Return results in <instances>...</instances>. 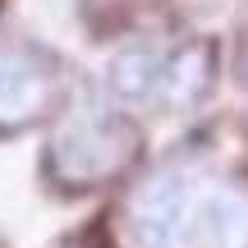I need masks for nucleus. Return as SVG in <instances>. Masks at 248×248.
Returning a JSON list of instances; mask_svg holds the SVG:
<instances>
[{
	"label": "nucleus",
	"mask_w": 248,
	"mask_h": 248,
	"mask_svg": "<svg viewBox=\"0 0 248 248\" xmlns=\"http://www.w3.org/2000/svg\"><path fill=\"white\" fill-rule=\"evenodd\" d=\"M133 161V129L110 110L83 106L51 138L46 175L60 188H97Z\"/></svg>",
	"instance_id": "obj_1"
},
{
	"label": "nucleus",
	"mask_w": 248,
	"mask_h": 248,
	"mask_svg": "<svg viewBox=\"0 0 248 248\" xmlns=\"http://www.w3.org/2000/svg\"><path fill=\"white\" fill-rule=\"evenodd\" d=\"M64 97L60 60L42 46H0V133H23L46 120Z\"/></svg>",
	"instance_id": "obj_2"
},
{
	"label": "nucleus",
	"mask_w": 248,
	"mask_h": 248,
	"mask_svg": "<svg viewBox=\"0 0 248 248\" xmlns=\"http://www.w3.org/2000/svg\"><path fill=\"white\" fill-rule=\"evenodd\" d=\"M161 64L166 55L152 51V46H129L110 60L106 69V88L120 101H156L161 97Z\"/></svg>",
	"instance_id": "obj_5"
},
{
	"label": "nucleus",
	"mask_w": 248,
	"mask_h": 248,
	"mask_svg": "<svg viewBox=\"0 0 248 248\" xmlns=\"http://www.w3.org/2000/svg\"><path fill=\"white\" fill-rule=\"evenodd\" d=\"M184 248H248V198L225 184L198 188Z\"/></svg>",
	"instance_id": "obj_4"
},
{
	"label": "nucleus",
	"mask_w": 248,
	"mask_h": 248,
	"mask_svg": "<svg viewBox=\"0 0 248 248\" xmlns=\"http://www.w3.org/2000/svg\"><path fill=\"white\" fill-rule=\"evenodd\" d=\"M207 78H212V51L207 46H184L179 55H166L161 64V97L166 106H188L202 97Z\"/></svg>",
	"instance_id": "obj_6"
},
{
	"label": "nucleus",
	"mask_w": 248,
	"mask_h": 248,
	"mask_svg": "<svg viewBox=\"0 0 248 248\" xmlns=\"http://www.w3.org/2000/svg\"><path fill=\"white\" fill-rule=\"evenodd\" d=\"M193 193H198V184L184 170H156V175H147L129 193V202H124L129 248H184Z\"/></svg>",
	"instance_id": "obj_3"
}]
</instances>
